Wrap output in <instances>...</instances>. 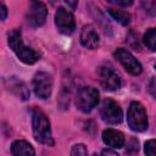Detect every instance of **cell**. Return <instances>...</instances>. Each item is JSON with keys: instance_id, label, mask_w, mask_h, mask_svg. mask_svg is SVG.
I'll return each instance as SVG.
<instances>
[{"instance_id": "obj_1", "label": "cell", "mask_w": 156, "mask_h": 156, "mask_svg": "<svg viewBox=\"0 0 156 156\" xmlns=\"http://www.w3.org/2000/svg\"><path fill=\"white\" fill-rule=\"evenodd\" d=\"M32 127H33L34 139L38 143L48 145V146H52L54 145L50 121L46 117V115L39 108H34L33 110V113H32Z\"/></svg>"}, {"instance_id": "obj_2", "label": "cell", "mask_w": 156, "mask_h": 156, "mask_svg": "<svg viewBox=\"0 0 156 156\" xmlns=\"http://www.w3.org/2000/svg\"><path fill=\"white\" fill-rule=\"evenodd\" d=\"M9 45L10 48L13 50V52L17 55V57L26 65H33L35 63L40 55L33 50L32 48H28L23 44L22 41V37H21V30L18 29H13L9 33Z\"/></svg>"}, {"instance_id": "obj_3", "label": "cell", "mask_w": 156, "mask_h": 156, "mask_svg": "<svg viewBox=\"0 0 156 156\" xmlns=\"http://www.w3.org/2000/svg\"><path fill=\"white\" fill-rule=\"evenodd\" d=\"M127 121H128V126L134 132H144L147 129L146 111L140 102L133 101L129 105L127 112Z\"/></svg>"}, {"instance_id": "obj_4", "label": "cell", "mask_w": 156, "mask_h": 156, "mask_svg": "<svg viewBox=\"0 0 156 156\" xmlns=\"http://www.w3.org/2000/svg\"><path fill=\"white\" fill-rule=\"evenodd\" d=\"M99 104V91L93 87H83L78 90L76 96L77 108L84 113L90 112Z\"/></svg>"}, {"instance_id": "obj_5", "label": "cell", "mask_w": 156, "mask_h": 156, "mask_svg": "<svg viewBox=\"0 0 156 156\" xmlns=\"http://www.w3.org/2000/svg\"><path fill=\"white\" fill-rule=\"evenodd\" d=\"M101 119L107 124H118L123 119V112L119 105L112 99H105L100 107Z\"/></svg>"}, {"instance_id": "obj_6", "label": "cell", "mask_w": 156, "mask_h": 156, "mask_svg": "<svg viewBox=\"0 0 156 156\" xmlns=\"http://www.w3.org/2000/svg\"><path fill=\"white\" fill-rule=\"evenodd\" d=\"M98 77L101 87L107 91H115L121 88V76L110 66H101L98 69Z\"/></svg>"}, {"instance_id": "obj_7", "label": "cell", "mask_w": 156, "mask_h": 156, "mask_svg": "<svg viewBox=\"0 0 156 156\" xmlns=\"http://www.w3.org/2000/svg\"><path fill=\"white\" fill-rule=\"evenodd\" d=\"M55 24L60 33L69 35L76 29V21L71 11L65 7H58L55 13Z\"/></svg>"}, {"instance_id": "obj_8", "label": "cell", "mask_w": 156, "mask_h": 156, "mask_svg": "<svg viewBox=\"0 0 156 156\" xmlns=\"http://www.w3.org/2000/svg\"><path fill=\"white\" fill-rule=\"evenodd\" d=\"M115 57L119 61V63L124 67V69L133 74V76H139L143 71V67L140 65V62L126 49L123 48H118L116 51H115Z\"/></svg>"}, {"instance_id": "obj_9", "label": "cell", "mask_w": 156, "mask_h": 156, "mask_svg": "<svg viewBox=\"0 0 156 156\" xmlns=\"http://www.w3.org/2000/svg\"><path fill=\"white\" fill-rule=\"evenodd\" d=\"M33 89L38 98L48 99L52 91V78L46 72H38L33 78Z\"/></svg>"}, {"instance_id": "obj_10", "label": "cell", "mask_w": 156, "mask_h": 156, "mask_svg": "<svg viewBox=\"0 0 156 156\" xmlns=\"http://www.w3.org/2000/svg\"><path fill=\"white\" fill-rule=\"evenodd\" d=\"M48 15V10L44 2L41 1H32L29 4L28 11H27V21L32 27H39L45 22Z\"/></svg>"}, {"instance_id": "obj_11", "label": "cell", "mask_w": 156, "mask_h": 156, "mask_svg": "<svg viewBox=\"0 0 156 156\" xmlns=\"http://www.w3.org/2000/svg\"><path fill=\"white\" fill-rule=\"evenodd\" d=\"M80 43L87 49H96L100 43V38L98 32L91 24H87L83 27L80 32Z\"/></svg>"}, {"instance_id": "obj_12", "label": "cell", "mask_w": 156, "mask_h": 156, "mask_svg": "<svg viewBox=\"0 0 156 156\" xmlns=\"http://www.w3.org/2000/svg\"><path fill=\"white\" fill-rule=\"evenodd\" d=\"M102 140L107 146L113 149H121L124 145V135L117 129H105L102 132Z\"/></svg>"}, {"instance_id": "obj_13", "label": "cell", "mask_w": 156, "mask_h": 156, "mask_svg": "<svg viewBox=\"0 0 156 156\" xmlns=\"http://www.w3.org/2000/svg\"><path fill=\"white\" fill-rule=\"evenodd\" d=\"M12 156H35L33 146L26 140H16L11 145Z\"/></svg>"}, {"instance_id": "obj_14", "label": "cell", "mask_w": 156, "mask_h": 156, "mask_svg": "<svg viewBox=\"0 0 156 156\" xmlns=\"http://www.w3.org/2000/svg\"><path fill=\"white\" fill-rule=\"evenodd\" d=\"M10 89L17 95L20 96V99H22L23 101L29 99V91L26 87V84L21 80H15L12 84H10Z\"/></svg>"}, {"instance_id": "obj_15", "label": "cell", "mask_w": 156, "mask_h": 156, "mask_svg": "<svg viewBox=\"0 0 156 156\" xmlns=\"http://www.w3.org/2000/svg\"><path fill=\"white\" fill-rule=\"evenodd\" d=\"M108 13L113 20H116L122 26H127L130 21V15L126 10H117V9H108Z\"/></svg>"}, {"instance_id": "obj_16", "label": "cell", "mask_w": 156, "mask_h": 156, "mask_svg": "<svg viewBox=\"0 0 156 156\" xmlns=\"http://www.w3.org/2000/svg\"><path fill=\"white\" fill-rule=\"evenodd\" d=\"M144 44L151 51H156V28H150L144 34Z\"/></svg>"}, {"instance_id": "obj_17", "label": "cell", "mask_w": 156, "mask_h": 156, "mask_svg": "<svg viewBox=\"0 0 156 156\" xmlns=\"http://www.w3.org/2000/svg\"><path fill=\"white\" fill-rule=\"evenodd\" d=\"M144 152L146 156H156V140L150 139L144 145Z\"/></svg>"}, {"instance_id": "obj_18", "label": "cell", "mask_w": 156, "mask_h": 156, "mask_svg": "<svg viewBox=\"0 0 156 156\" xmlns=\"http://www.w3.org/2000/svg\"><path fill=\"white\" fill-rule=\"evenodd\" d=\"M71 156H88V151L84 144H74L71 150Z\"/></svg>"}, {"instance_id": "obj_19", "label": "cell", "mask_w": 156, "mask_h": 156, "mask_svg": "<svg viewBox=\"0 0 156 156\" xmlns=\"http://www.w3.org/2000/svg\"><path fill=\"white\" fill-rule=\"evenodd\" d=\"M147 90H149L150 95H151L154 99H156V77H152V78L150 79V82H149V84H147Z\"/></svg>"}, {"instance_id": "obj_20", "label": "cell", "mask_w": 156, "mask_h": 156, "mask_svg": "<svg viewBox=\"0 0 156 156\" xmlns=\"http://www.w3.org/2000/svg\"><path fill=\"white\" fill-rule=\"evenodd\" d=\"M139 141L136 140V139H132L130 140V144H129V146L130 147H127V150H128V152H135V151H138V149H139Z\"/></svg>"}, {"instance_id": "obj_21", "label": "cell", "mask_w": 156, "mask_h": 156, "mask_svg": "<svg viewBox=\"0 0 156 156\" xmlns=\"http://www.w3.org/2000/svg\"><path fill=\"white\" fill-rule=\"evenodd\" d=\"M100 156H119L113 149H104L101 151V155Z\"/></svg>"}, {"instance_id": "obj_22", "label": "cell", "mask_w": 156, "mask_h": 156, "mask_svg": "<svg viewBox=\"0 0 156 156\" xmlns=\"http://www.w3.org/2000/svg\"><path fill=\"white\" fill-rule=\"evenodd\" d=\"M0 12H1V15H0V20L4 21V20L6 18V16H7V9H6V6H5L4 4L0 5Z\"/></svg>"}, {"instance_id": "obj_23", "label": "cell", "mask_w": 156, "mask_h": 156, "mask_svg": "<svg viewBox=\"0 0 156 156\" xmlns=\"http://www.w3.org/2000/svg\"><path fill=\"white\" fill-rule=\"evenodd\" d=\"M112 2H115V4L119 5V6H124V7L130 6V5L133 4V1H132V0H128V1H112Z\"/></svg>"}, {"instance_id": "obj_24", "label": "cell", "mask_w": 156, "mask_h": 156, "mask_svg": "<svg viewBox=\"0 0 156 156\" xmlns=\"http://www.w3.org/2000/svg\"><path fill=\"white\" fill-rule=\"evenodd\" d=\"M66 4H67L68 6H71L72 9H76V6H77V2H71V1H66Z\"/></svg>"}, {"instance_id": "obj_25", "label": "cell", "mask_w": 156, "mask_h": 156, "mask_svg": "<svg viewBox=\"0 0 156 156\" xmlns=\"http://www.w3.org/2000/svg\"><path fill=\"white\" fill-rule=\"evenodd\" d=\"M155 69H156V63H155Z\"/></svg>"}, {"instance_id": "obj_26", "label": "cell", "mask_w": 156, "mask_h": 156, "mask_svg": "<svg viewBox=\"0 0 156 156\" xmlns=\"http://www.w3.org/2000/svg\"><path fill=\"white\" fill-rule=\"evenodd\" d=\"M132 156H134V155H132Z\"/></svg>"}]
</instances>
